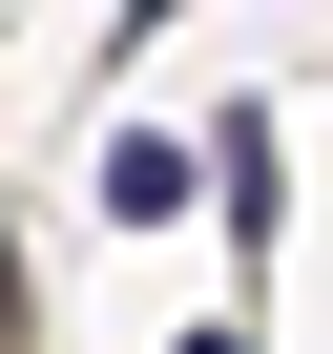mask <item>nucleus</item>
Returning a JSON list of instances; mask_svg holds the SVG:
<instances>
[{
  "mask_svg": "<svg viewBox=\"0 0 333 354\" xmlns=\"http://www.w3.org/2000/svg\"><path fill=\"white\" fill-rule=\"evenodd\" d=\"M209 209H229V250H271V209H292V188H271V104L209 125Z\"/></svg>",
  "mask_w": 333,
  "mask_h": 354,
  "instance_id": "nucleus-1",
  "label": "nucleus"
},
{
  "mask_svg": "<svg viewBox=\"0 0 333 354\" xmlns=\"http://www.w3.org/2000/svg\"><path fill=\"white\" fill-rule=\"evenodd\" d=\"M166 354H271V333H250V313H188V333H166Z\"/></svg>",
  "mask_w": 333,
  "mask_h": 354,
  "instance_id": "nucleus-3",
  "label": "nucleus"
},
{
  "mask_svg": "<svg viewBox=\"0 0 333 354\" xmlns=\"http://www.w3.org/2000/svg\"><path fill=\"white\" fill-rule=\"evenodd\" d=\"M166 209H188V146L166 125H104V230H166Z\"/></svg>",
  "mask_w": 333,
  "mask_h": 354,
  "instance_id": "nucleus-2",
  "label": "nucleus"
}]
</instances>
